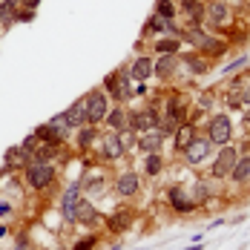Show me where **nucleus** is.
I'll use <instances>...</instances> for the list:
<instances>
[{
    "instance_id": "6e6552de",
    "label": "nucleus",
    "mask_w": 250,
    "mask_h": 250,
    "mask_svg": "<svg viewBox=\"0 0 250 250\" xmlns=\"http://www.w3.org/2000/svg\"><path fill=\"white\" fill-rule=\"evenodd\" d=\"M106 89L115 95V98H129L132 95V86H129V75H106Z\"/></svg>"
},
{
    "instance_id": "ea45409f",
    "label": "nucleus",
    "mask_w": 250,
    "mask_h": 250,
    "mask_svg": "<svg viewBox=\"0 0 250 250\" xmlns=\"http://www.w3.org/2000/svg\"><path fill=\"white\" fill-rule=\"evenodd\" d=\"M3 236H6V227L0 225V239H3Z\"/></svg>"
},
{
    "instance_id": "dca6fc26",
    "label": "nucleus",
    "mask_w": 250,
    "mask_h": 250,
    "mask_svg": "<svg viewBox=\"0 0 250 250\" xmlns=\"http://www.w3.org/2000/svg\"><path fill=\"white\" fill-rule=\"evenodd\" d=\"M230 178H233L236 184H248V181H250V155H245V158H239V161H236V167H233Z\"/></svg>"
},
{
    "instance_id": "6ab92c4d",
    "label": "nucleus",
    "mask_w": 250,
    "mask_h": 250,
    "mask_svg": "<svg viewBox=\"0 0 250 250\" xmlns=\"http://www.w3.org/2000/svg\"><path fill=\"white\" fill-rule=\"evenodd\" d=\"M6 161H9V164H23V161H32V147H26V144L12 147V150L6 152Z\"/></svg>"
},
{
    "instance_id": "7c9ffc66",
    "label": "nucleus",
    "mask_w": 250,
    "mask_h": 250,
    "mask_svg": "<svg viewBox=\"0 0 250 250\" xmlns=\"http://www.w3.org/2000/svg\"><path fill=\"white\" fill-rule=\"evenodd\" d=\"M155 15H161V18H173L175 15L173 3H170V0H158V3H155Z\"/></svg>"
},
{
    "instance_id": "4468645a",
    "label": "nucleus",
    "mask_w": 250,
    "mask_h": 250,
    "mask_svg": "<svg viewBox=\"0 0 250 250\" xmlns=\"http://www.w3.org/2000/svg\"><path fill=\"white\" fill-rule=\"evenodd\" d=\"M175 66H178V55H161L158 63H152V72L158 78H170L175 72Z\"/></svg>"
},
{
    "instance_id": "f8f14e48",
    "label": "nucleus",
    "mask_w": 250,
    "mask_h": 250,
    "mask_svg": "<svg viewBox=\"0 0 250 250\" xmlns=\"http://www.w3.org/2000/svg\"><path fill=\"white\" fill-rule=\"evenodd\" d=\"M204 15H207L213 23H227V18H230V9H227L225 0H213L210 6H204Z\"/></svg>"
},
{
    "instance_id": "4be33fe9",
    "label": "nucleus",
    "mask_w": 250,
    "mask_h": 250,
    "mask_svg": "<svg viewBox=\"0 0 250 250\" xmlns=\"http://www.w3.org/2000/svg\"><path fill=\"white\" fill-rule=\"evenodd\" d=\"M181 9L193 18V23L199 26V21L204 18V3H199V0H181Z\"/></svg>"
},
{
    "instance_id": "a211bd4d",
    "label": "nucleus",
    "mask_w": 250,
    "mask_h": 250,
    "mask_svg": "<svg viewBox=\"0 0 250 250\" xmlns=\"http://www.w3.org/2000/svg\"><path fill=\"white\" fill-rule=\"evenodd\" d=\"M193 138H196V126L193 124H181L175 129V147H178V150H184Z\"/></svg>"
},
{
    "instance_id": "2f4dec72",
    "label": "nucleus",
    "mask_w": 250,
    "mask_h": 250,
    "mask_svg": "<svg viewBox=\"0 0 250 250\" xmlns=\"http://www.w3.org/2000/svg\"><path fill=\"white\" fill-rule=\"evenodd\" d=\"M167 21H170V18H161V15H152L150 21H147V29H150V32H164V26H167Z\"/></svg>"
},
{
    "instance_id": "c85d7f7f",
    "label": "nucleus",
    "mask_w": 250,
    "mask_h": 250,
    "mask_svg": "<svg viewBox=\"0 0 250 250\" xmlns=\"http://www.w3.org/2000/svg\"><path fill=\"white\" fill-rule=\"evenodd\" d=\"M161 167H164V161H161V155L158 152H150V158H147V175H158L161 173Z\"/></svg>"
},
{
    "instance_id": "58836bf2",
    "label": "nucleus",
    "mask_w": 250,
    "mask_h": 250,
    "mask_svg": "<svg viewBox=\"0 0 250 250\" xmlns=\"http://www.w3.org/2000/svg\"><path fill=\"white\" fill-rule=\"evenodd\" d=\"M184 250H201V245H199V242H196V245H193V248H184Z\"/></svg>"
},
{
    "instance_id": "f3484780",
    "label": "nucleus",
    "mask_w": 250,
    "mask_h": 250,
    "mask_svg": "<svg viewBox=\"0 0 250 250\" xmlns=\"http://www.w3.org/2000/svg\"><path fill=\"white\" fill-rule=\"evenodd\" d=\"M78 196H81V187H72V190H69V193H66V196H63V216H66V219H75V210H78Z\"/></svg>"
},
{
    "instance_id": "a19ab883",
    "label": "nucleus",
    "mask_w": 250,
    "mask_h": 250,
    "mask_svg": "<svg viewBox=\"0 0 250 250\" xmlns=\"http://www.w3.org/2000/svg\"><path fill=\"white\" fill-rule=\"evenodd\" d=\"M15 3H18V0H15Z\"/></svg>"
},
{
    "instance_id": "f03ea898",
    "label": "nucleus",
    "mask_w": 250,
    "mask_h": 250,
    "mask_svg": "<svg viewBox=\"0 0 250 250\" xmlns=\"http://www.w3.org/2000/svg\"><path fill=\"white\" fill-rule=\"evenodd\" d=\"M207 138L213 144H219V147L230 144V138H233V121H230V115H213V121L207 126Z\"/></svg>"
},
{
    "instance_id": "aec40b11",
    "label": "nucleus",
    "mask_w": 250,
    "mask_h": 250,
    "mask_svg": "<svg viewBox=\"0 0 250 250\" xmlns=\"http://www.w3.org/2000/svg\"><path fill=\"white\" fill-rule=\"evenodd\" d=\"M95 138H98V132H95V124H92V126L83 124V126H81V132H78V147H81V150H89Z\"/></svg>"
},
{
    "instance_id": "bb28decb",
    "label": "nucleus",
    "mask_w": 250,
    "mask_h": 250,
    "mask_svg": "<svg viewBox=\"0 0 250 250\" xmlns=\"http://www.w3.org/2000/svg\"><path fill=\"white\" fill-rule=\"evenodd\" d=\"M18 18L15 12V0H0V23H12Z\"/></svg>"
},
{
    "instance_id": "f257e3e1",
    "label": "nucleus",
    "mask_w": 250,
    "mask_h": 250,
    "mask_svg": "<svg viewBox=\"0 0 250 250\" xmlns=\"http://www.w3.org/2000/svg\"><path fill=\"white\" fill-rule=\"evenodd\" d=\"M52 178H55V170L49 167V161H38V158H32V161L26 164V181H29L35 190L49 187Z\"/></svg>"
},
{
    "instance_id": "72a5a7b5",
    "label": "nucleus",
    "mask_w": 250,
    "mask_h": 250,
    "mask_svg": "<svg viewBox=\"0 0 250 250\" xmlns=\"http://www.w3.org/2000/svg\"><path fill=\"white\" fill-rule=\"evenodd\" d=\"M207 196H210V190L204 187V181H199V184H196V204H201Z\"/></svg>"
},
{
    "instance_id": "4c0bfd02",
    "label": "nucleus",
    "mask_w": 250,
    "mask_h": 250,
    "mask_svg": "<svg viewBox=\"0 0 250 250\" xmlns=\"http://www.w3.org/2000/svg\"><path fill=\"white\" fill-rule=\"evenodd\" d=\"M26 6H29V9H35V6H38V0H23Z\"/></svg>"
},
{
    "instance_id": "1a4fd4ad",
    "label": "nucleus",
    "mask_w": 250,
    "mask_h": 250,
    "mask_svg": "<svg viewBox=\"0 0 250 250\" xmlns=\"http://www.w3.org/2000/svg\"><path fill=\"white\" fill-rule=\"evenodd\" d=\"M161 144H164V129H147V135L138 141V147L144 152H161Z\"/></svg>"
},
{
    "instance_id": "a878e982",
    "label": "nucleus",
    "mask_w": 250,
    "mask_h": 250,
    "mask_svg": "<svg viewBox=\"0 0 250 250\" xmlns=\"http://www.w3.org/2000/svg\"><path fill=\"white\" fill-rule=\"evenodd\" d=\"M184 63L193 69V72H207L210 69V63H207V58H201V55H184Z\"/></svg>"
},
{
    "instance_id": "423d86ee",
    "label": "nucleus",
    "mask_w": 250,
    "mask_h": 250,
    "mask_svg": "<svg viewBox=\"0 0 250 250\" xmlns=\"http://www.w3.org/2000/svg\"><path fill=\"white\" fill-rule=\"evenodd\" d=\"M129 126H132L135 132H138V129H141V132H147V129H155V126H158V115H155L152 109L132 112V115H129Z\"/></svg>"
},
{
    "instance_id": "7ed1b4c3",
    "label": "nucleus",
    "mask_w": 250,
    "mask_h": 250,
    "mask_svg": "<svg viewBox=\"0 0 250 250\" xmlns=\"http://www.w3.org/2000/svg\"><path fill=\"white\" fill-rule=\"evenodd\" d=\"M236 161H239V152L225 144L222 152H219V158L213 161V175H216V178H230L233 167H236Z\"/></svg>"
},
{
    "instance_id": "c756f323",
    "label": "nucleus",
    "mask_w": 250,
    "mask_h": 250,
    "mask_svg": "<svg viewBox=\"0 0 250 250\" xmlns=\"http://www.w3.org/2000/svg\"><path fill=\"white\" fill-rule=\"evenodd\" d=\"M35 135H38L41 141H46V144H58V141H61V138L55 135V129H52L49 124H46V126H38V129H35Z\"/></svg>"
},
{
    "instance_id": "2eb2a0df",
    "label": "nucleus",
    "mask_w": 250,
    "mask_h": 250,
    "mask_svg": "<svg viewBox=\"0 0 250 250\" xmlns=\"http://www.w3.org/2000/svg\"><path fill=\"white\" fill-rule=\"evenodd\" d=\"M152 75V61L150 58H135L132 66H129V78L132 81H147Z\"/></svg>"
},
{
    "instance_id": "20e7f679",
    "label": "nucleus",
    "mask_w": 250,
    "mask_h": 250,
    "mask_svg": "<svg viewBox=\"0 0 250 250\" xmlns=\"http://www.w3.org/2000/svg\"><path fill=\"white\" fill-rule=\"evenodd\" d=\"M210 150H213V141H210V138H193L181 152H184V161H190V164H201V161H207Z\"/></svg>"
},
{
    "instance_id": "f704fd0d",
    "label": "nucleus",
    "mask_w": 250,
    "mask_h": 250,
    "mask_svg": "<svg viewBox=\"0 0 250 250\" xmlns=\"http://www.w3.org/2000/svg\"><path fill=\"white\" fill-rule=\"evenodd\" d=\"M92 248H95V236H89V239H81V242H78L72 250H92Z\"/></svg>"
},
{
    "instance_id": "39448f33",
    "label": "nucleus",
    "mask_w": 250,
    "mask_h": 250,
    "mask_svg": "<svg viewBox=\"0 0 250 250\" xmlns=\"http://www.w3.org/2000/svg\"><path fill=\"white\" fill-rule=\"evenodd\" d=\"M109 112V104H106V95L104 92H89L86 95V115H89V124H98L106 118Z\"/></svg>"
},
{
    "instance_id": "ddd939ff",
    "label": "nucleus",
    "mask_w": 250,
    "mask_h": 250,
    "mask_svg": "<svg viewBox=\"0 0 250 250\" xmlns=\"http://www.w3.org/2000/svg\"><path fill=\"white\" fill-rule=\"evenodd\" d=\"M63 115H66V121H69L72 126L86 124V121H89V115H86V98L75 101V104H72V109H66Z\"/></svg>"
},
{
    "instance_id": "0eeeda50",
    "label": "nucleus",
    "mask_w": 250,
    "mask_h": 250,
    "mask_svg": "<svg viewBox=\"0 0 250 250\" xmlns=\"http://www.w3.org/2000/svg\"><path fill=\"white\" fill-rule=\"evenodd\" d=\"M138 190H141V178H138V173H124L118 181H115V193L124 196V199L135 196Z\"/></svg>"
},
{
    "instance_id": "9b49d317",
    "label": "nucleus",
    "mask_w": 250,
    "mask_h": 250,
    "mask_svg": "<svg viewBox=\"0 0 250 250\" xmlns=\"http://www.w3.org/2000/svg\"><path fill=\"white\" fill-rule=\"evenodd\" d=\"M124 141H121V135L118 132H112L109 138H104V158H109V161H115V158H121L124 155Z\"/></svg>"
},
{
    "instance_id": "473e14b6",
    "label": "nucleus",
    "mask_w": 250,
    "mask_h": 250,
    "mask_svg": "<svg viewBox=\"0 0 250 250\" xmlns=\"http://www.w3.org/2000/svg\"><path fill=\"white\" fill-rule=\"evenodd\" d=\"M225 101H227V104H230V106H239V104H242V86H239V83H236V86H233V89H227Z\"/></svg>"
},
{
    "instance_id": "c9c22d12",
    "label": "nucleus",
    "mask_w": 250,
    "mask_h": 250,
    "mask_svg": "<svg viewBox=\"0 0 250 250\" xmlns=\"http://www.w3.org/2000/svg\"><path fill=\"white\" fill-rule=\"evenodd\" d=\"M242 104H250V83L242 89Z\"/></svg>"
},
{
    "instance_id": "5701e85b",
    "label": "nucleus",
    "mask_w": 250,
    "mask_h": 250,
    "mask_svg": "<svg viewBox=\"0 0 250 250\" xmlns=\"http://www.w3.org/2000/svg\"><path fill=\"white\" fill-rule=\"evenodd\" d=\"M106 124H109L112 132H121L124 124H126V112L124 109H109V112H106Z\"/></svg>"
},
{
    "instance_id": "b1692460",
    "label": "nucleus",
    "mask_w": 250,
    "mask_h": 250,
    "mask_svg": "<svg viewBox=\"0 0 250 250\" xmlns=\"http://www.w3.org/2000/svg\"><path fill=\"white\" fill-rule=\"evenodd\" d=\"M129 225H132V213H118V216L109 219V230L112 233H124V230H129Z\"/></svg>"
},
{
    "instance_id": "9d476101",
    "label": "nucleus",
    "mask_w": 250,
    "mask_h": 250,
    "mask_svg": "<svg viewBox=\"0 0 250 250\" xmlns=\"http://www.w3.org/2000/svg\"><path fill=\"white\" fill-rule=\"evenodd\" d=\"M170 204H173L175 213H193L196 210V201L187 199L181 187H170Z\"/></svg>"
},
{
    "instance_id": "393cba45",
    "label": "nucleus",
    "mask_w": 250,
    "mask_h": 250,
    "mask_svg": "<svg viewBox=\"0 0 250 250\" xmlns=\"http://www.w3.org/2000/svg\"><path fill=\"white\" fill-rule=\"evenodd\" d=\"M75 219H78V222H95V219H98V213H95V207H92L89 201H78Z\"/></svg>"
},
{
    "instance_id": "e433bc0d",
    "label": "nucleus",
    "mask_w": 250,
    "mask_h": 250,
    "mask_svg": "<svg viewBox=\"0 0 250 250\" xmlns=\"http://www.w3.org/2000/svg\"><path fill=\"white\" fill-rule=\"evenodd\" d=\"M6 213H9V204H3V201H0V216H6Z\"/></svg>"
},
{
    "instance_id": "cd10ccee",
    "label": "nucleus",
    "mask_w": 250,
    "mask_h": 250,
    "mask_svg": "<svg viewBox=\"0 0 250 250\" xmlns=\"http://www.w3.org/2000/svg\"><path fill=\"white\" fill-rule=\"evenodd\" d=\"M178 41H170V38H158V43H155V52L158 55H178Z\"/></svg>"
},
{
    "instance_id": "412c9836",
    "label": "nucleus",
    "mask_w": 250,
    "mask_h": 250,
    "mask_svg": "<svg viewBox=\"0 0 250 250\" xmlns=\"http://www.w3.org/2000/svg\"><path fill=\"white\" fill-rule=\"evenodd\" d=\"M49 126L55 129V135H58L61 141H66V138H69V129H72V124L66 121V115H55V118L49 121Z\"/></svg>"
}]
</instances>
